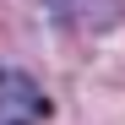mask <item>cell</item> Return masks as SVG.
I'll return each instance as SVG.
<instances>
[{"label": "cell", "mask_w": 125, "mask_h": 125, "mask_svg": "<svg viewBox=\"0 0 125 125\" xmlns=\"http://www.w3.org/2000/svg\"><path fill=\"white\" fill-rule=\"evenodd\" d=\"M49 114L54 103L27 71H0V125H38Z\"/></svg>", "instance_id": "6da1fadb"}, {"label": "cell", "mask_w": 125, "mask_h": 125, "mask_svg": "<svg viewBox=\"0 0 125 125\" xmlns=\"http://www.w3.org/2000/svg\"><path fill=\"white\" fill-rule=\"evenodd\" d=\"M44 11L71 33H109L125 22V0H44Z\"/></svg>", "instance_id": "7a4b0ae2"}]
</instances>
